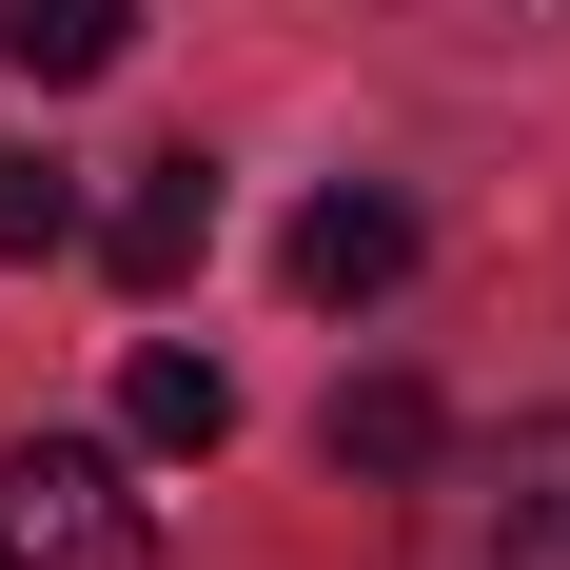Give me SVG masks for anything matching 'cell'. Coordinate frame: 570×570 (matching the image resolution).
I'll list each match as a JSON object with an SVG mask.
<instances>
[{
	"label": "cell",
	"mask_w": 570,
	"mask_h": 570,
	"mask_svg": "<svg viewBox=\"0 0 570 570\" xmlns=\"http://www.w3.org/2000/svg\"><path fill=\"white\" fill-rule=\"evenodd\" d=\"M433 551L413 570H570V413H512L492 453H433Z\"/></svg>",
	"instance_id": "cell-1"
},
{
	"label": "cell",
	"mask_w": 570,
	"mask_h": 570,
	"mask_svg": "<svg viewBox=\"0 0 570 570\" xmlns=\"http://www.w3.org/2000/svg\"><path fill=\"white\" fill-rule=\"evenodd\" d=\"M0 570H158V492L99 433H40L0 453Z\"/></svg>",
	"instance_id": "cell-2"
},
{
	"label": "cell",
	"mask_w": 570,
	"mask_h": 570,
	"mask_svg": "<svg viewBox=\"0 0 570 570\" xmlns=\"http://www.w3.org/2000/svg\"><path fill=\"white\" fill-rule=\"evenodd\" d=\"M197 256H217V158H138L118 217H99V276H118V295H177Z\"/></svg>",
	"instance_id": "cell-3"
},
{
	"label": "cell",
	"mask_w": 570,
	"mask_h": 570,
	"mask_svg": "<svg viewBox=\"0 0 570 570\" xmlns=\"http://www.w3.org/2000/svg\"><path fill=\"white\" fill-rule=\"evenodd\" d=\"M394 276H413V197H374V177H335V197L295 217V295H315V315H374Z\"/></svg>",
	"instance_id": "cell-4"
},
{
	"label": "cell",
	"mask_w": 570,
	"mask_h": 570,
	"mask_svg": "<svg viewBox=\"0 0 570 570\" xmlns=\"http://www.w3.org/2000/svg\"><path fill=\"white\" fill-rule=\"evenodd\" d=\"M0 59H20L40 99H79V79L138 59V0H0Z\"/></svg>",
	"instance_id": "cell-5"
},
{
	"label": "cell",
	"mask_w": 570,
	"mask_h": 570,
	"mask_svg": "<svg viewBox=\"0 0 570 570\" xmlns=\"http://www.w3.org/2000/svg\"><path fill=\"white\" fill-rule=\"evenodd\" d=\"M315 453H335V472H374V492H413L453 433H433V394H413V374H354V394L315 413Z\"/></svg>",
	"instance_id": "cell-6"
},
{
	"label": "cell",
	"mask_w": 570,
	"mask_h": 570,
	"mask_svg": "<svg viewBox=\"0 0 570 570\" xmlns=\"http://www.w3.org/2000/svg\"><path fill=\"white\" fill-rule=\"evenodd\" d=\"M118 433H138V453H217V433H236V374H217V354H138V374H118Z\"/></svg>",
	"instance_id": "cell-7"
},
{
	"label": "cell",
	"mask_w": 570,
	"mask_h": 570,
	"mask_svg": "<svg viewBox=\"0 0 570 570\" xmlns=\"http://www.w3.org/2000/svg\"><path fill=\"white\" fill-rule=\"evenodd\" d=\"M59 236H79V177L40 138H0V256H59Z\"/></svg>",
	"instance_id": "cell-8"
}]
</instances>
